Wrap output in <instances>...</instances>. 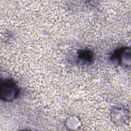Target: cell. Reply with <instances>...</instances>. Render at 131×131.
<instances>
[{"label":"cell","instance_id":"1","mask_svg":"<svg viewBox=\"0 0 131 131\" xmlns=\"http://www.w3.org/2000/svg\"><path fill=\"white\" fill-rule=\"evenodd\" d=\"M18 88L12 80H5L2 83L1 97L4 101H10L13 100L17 95Z\"/></svg>","mask_w":131,"mask_h":131},{"label":"cell","instance_id":"2","mask_svg":"<svg viewBox=\"0 0 131 131\" xmlns=\"http://www.w3.org/2000/svg\"><path fill=\"white\" fill-rule=\"evenodd\" d=\"M79 58L81 61L84 62H89L92 60V54L88 50H82L78 53Z\"/></svg>","mask_w":131,"mask_h":131}]
</instances>
